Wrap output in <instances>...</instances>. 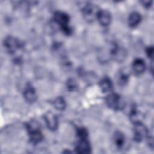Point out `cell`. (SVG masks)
Segmentation results:
<instances>
[{
	"label": "cell",
	"instance_id": "1",
	"mask_svg": "<svg viewBox=\"0 0 154 154\" xmlns=\"http://www.w3.org/2000/svg\"><path fill=\"white\" fill-rule=\"evenodd\" d=\"M26 128L29 134V140L36 144L40 143L43 139V135L40 131L39 124L35 121H31L26 124Z\"/></svg>",
	"mask_w": 154,
	"mask_h": 154
},
{
	"label": "cell",
	"instance_id": "2",
	"mask_svg": "<svg viewBox=\"0 0 154 154\" xmlns=\"http://www.w3.org/2000/svg\"><path fill=\"white\" fill-rule=\"evenodd\" d=\"M54 19L55 22L59 25L61 30L67 35H69L72 32V30L69 26V16L66 13L57 11L54 14Z\"/></svg>",
	"mask_w": 154,
	"mask_h": 154
},
{
	"label": "cell",
	"instance_id": "3",
	"mask_svg": "<svg viewBox=\"0 0 154 154\" xmlns=\"http://www.w3.org/2000/svg\"><path fill=\"white\" fill-rule=\"evenodd\" d=\"M106 103L109 108L115 111L123 109L125 104L123 99L119 94L115 93L108 95L106 98Z\"/></svg>",
	"mask_w": 154,
	"mask_h": 154
},
{
	"label": "cell",
	"instance_id": "4",
	"mask_svg": "<svg viewBox=\"0 0 154 154\" xmlns=\"http://www.w3.org/2000/svg\"><path fill=\"white\" fill-rule=\"evenodd\" d=\"M99 11L98 7L90 2H87L82 8V12L84 18L88 22H93L97 17Z\"/></svg>",
	"mask_w": 154,
	"mask_h": 154
},
{
	"label": "cell",
	"instance_id": "5",
	"mask_svg": "<svg viewBox=\"0 0 154 154\" xmlns=\"http://www.w3.org/2000/svg\"><path fill=\"white\" fill-rule=\"evenodd\" d=\"M4 46L8 53L14 54L22 47V43L17 38L8 36L4 39Z\"/></svg>",
	"mask_w": 154,
	"mask_h": 154
},
{
	"label": "cell",
	"instance_id": "6",
	"mask_svg": "<svg viewBox=\"0 0 154 154\" xmlns=\"http://www.w3.org/2000/svg\"><path fill=\"white\" fill-rule=\"evenodd\" d=\"M134 140L140 142L143 138L148 137V131L141 122L134 123Z\"/></svg>",
	"mask_w": 154,
	"mask_h": 154
},
{
	"label": "cell",
	"instance_id": "7",
	"mask_svg": "<svg viewBox=\"0 0 154 154\" xmlns=\"http://www.w3.org/2000/svg\"><path fill=\"white\" fill-rule=\"evenodd\" d=\"M111 55L112 57L117 61H123L126 57V52L123 48L114 44L112 49H111Z\"/></svg>",
	"mask_w": 154,
	"mask_h": 154
},
{
	"label": "cell",
	"instance_id": "8",
	"mask_svg": "<svg viewBox=\"0 0 154 154\" xmlns=\"http://www.w3.org/2000/svg\"><path fill=\"white\" fill-rule=\"evenodd\" d=\"M44 119L48 128L51 131H55L58 127V119L57 116L51 111L47 112L44 115Z\"/></svg>",
	"mask_w": 154,
	"mask_h": 154
},
{
	"label": "cell",
	"instance_id": "9",
	"mask_svg": "<svg viewBox=\"0 0 154 154\" xmlns=\"http://www.w3.org/2000/svg\"><path fill=\"white\" fill-rule=\"evenodd\" d=\"M75 150L76 153L82 154L90 153L91 152V146L87 138H79L76 146Z\"/></svg>",
	"mask_w": 154,
	"mask_h": 154
},
{
	"label": "cell",
	"instance_id": "10",
	"mask_svg": "<svg viewBox=\"0 0 154 154\" xmlns=\"http://www.w3.org/2000/svg\"><path fill=\"white\" fill-rule=\"evenodd\" d=\"M96 19L102 26H108L111 20V16L109 12L106 10H99Z\"/></svg>",
	"mask_w": 154,
	"mask_h": 154
},
{
	"label": "cell",
	"instance_id": "11",
	"mask_svg": "<svg viewBox=\"0 0 154 154\" xmlns=\"http://www.w3.org/2000/svg\"><path fill=\"white\" fill-rule=\"evenodd\" d=\"M23 97L25 100L29 103H34L37 100V96L35 89L29 84H28L23 91Z\"/></svg>",
	"mask_w": 154,
	"mask_h": 154
},
{
	"label": "cell",
	"instance_id": "12",
	"mask_svg": "<svg viewBox=\"0 0 154 154\" xmlns=\"http://www.w3.org/2000/svg\"><path fill=\"white\" fill-rule=\"evenodd\" d=\"M146 68L145 62L141 58H136L132 63V69L137 75L141 74L144 72Z\"/></svg>",
	"mask_w": 154,
	"mask_h": 154
},
{
	"label": "cell",
	"instance_id": "13",
	"mask_svg": "<svg viewBox=\"0 0 154 154\" xmlns=\"http://www.w3.org/2000/svg\"><path fill=\"white\" fill-rule=\"evenodd\" d=\"M99 87L100 90L103 93L111 91L113 89L112 82L111 80L108 77H105L102 79V80L99 82Z\"/></svg>",
	"mask_w": 154,
	"mask_h": 154
},
{
	"label": "cell",
	"instance_id": "14",
	"mask_svg": "<svg viewBox=\"0 0 154 154\" xmlns=\"http://www.w3.org/2000/svg\"><path fill=\"white\" fill-rule=\"evenodd\" d=\"M141 19V17L140 13L136 11L132 12L128 17V23L131 27H135L137 26Z\"/></svg>",
	"mask_w": 154,
	"mask_h": 154
},
{
	"label": "cell",
	"instance_id": "15",
	"mask_svg": "<svg viewBox=\"0 0 154 154\" xmlns=\"http://www.w3.org/2000/svg\"><path fill=\"white\" fill-rule=\"evenodd\" d=\"M114 141L115 145L117 146V148H122L123 146L125 141V138L124 135L121 132H116L114 135Z\"/></svg>",
	"mask_w": 154,
	"mask_h": 154
},
{
	"label": "cell",
	"instance_id": "16",
	"mask_svg": "<svg viewBox=\"0 0 154 154\" xmlns=\"http://www.w3.org/2000/svg\"><path fill=\"white\" fill-rule=\"evenodd\" d=\"M52 103H53V105L55 107V108H56L57 109L60 110V111L64 110L66 106V103L64 99H63V97H60V96L58 97L55 99H54Z\"/></svg>",
	"mask_w": 154,
	"mask_h": 154
},
{
	"label": "cell",
	"instance_id": "17",
	"mask_svg": "<svg viewBox=\"0 0 154 154\" xmlns=\"http://www.w3.org/2000/svg\"><path fill=\"white\" fill-rule=\"evenodd\" d=\"M129 79V74L126 73V71L122 70L119 72L117 76V81L118 83L121 85H125Z\"/></svg>",
	"mask_w": 154,
	"mask_h": 154
},
{
	"label": "cell",
	"instance_id": "18",
	"mask_svg": "<svg viewBox=\"0 0 154 154\" xmlns=\"http://www.w3.org/2000/svg\"><path fill=\"white\" fill-rule=\"evenodd\" d=\"M66 87L69 91H75L78 88V84L74 79L70 78L66 82Z\"/></svg>",
	"mask_w": 154,
	"mask_h": 154
},
{
	"label": "cell",
	"instance_id": "19",
	"mask_svg": "<svg viewBox=\"0 0 154 154\" xmlns=\"http://www.w3.org/2000/svg\"><path fill=\"white\" fill-rule=\"evenodd\" d=\"M76 135L79 138H85L87 137V131L84 128H78L76 129Z\"/></svg>",
	"mask_w": 154,
	"mask_h": 154
},
{
	"label": "cell",
	"instance_id": "20",
	"mask_svg": "<svg viewBox=\"0 0 154 154\" xmlns=\"http://www.w3.org/2000/svg\"><path fill=\"white\" fill-rule=\"evenodd\" d=\"M146 51V54H147V57L150 59L153 60V48L152 46H149V47L147 48Z\"/></svg>",
	"mask_w": 154,
	"mask_h": 154
},
{
	"label": "cell",
	"instance_id": "21",
	"mask_svg": "<svg viewBox=\"0 0 154 154\" xmlns=\"http://www.w3.org/2000/svg\"><path fill=\"white\" fill-rule=\"evenodd\" d=\"M141 3L145 7H146V8H149V7H150V6H151V5H152V1H148V0H147V1H141Z\"/></svg>",
	"mask_w": 154,
	"mask_h": 154
}]
</instances>
